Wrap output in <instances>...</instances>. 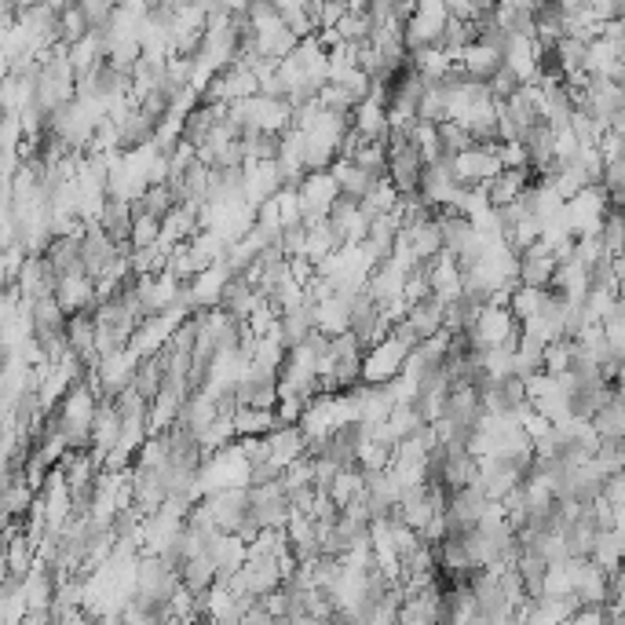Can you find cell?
<instances>
[{"mask_svg": "<svg viewBox=\"0 0 625 625\" xmlns=\"http://www.w3.org/2000/svg\"><path fill=\"white\" fill-rule=\"evenodd\" d=\"M414 348H406L399 337H388L377 340L373 348H366L362 355V384H370V388H384V384H392L406 366V355Z\"/></svg>", "mask_w": 625, "mask_h": 625, "instance_id": "obj_1", "label": "cell"}, {"mask_svg": "<svg viewBox=\"0 0 625 625\" xmlns=\"http://www.w3.org/2000/svg\"><path fill=\"white\" fill-rule=\"evenodd\" d=\"M498 172H501L498 143H490V147H468L457 158H450V176H454V183L461 191H483Z\"/></svg>", "mask_w": 625, "mask_h": 625, "instance_id": "obj_2", "label": "cell"}, {"mask_svg": "<svg viewBox=\"0 0 625 625\" xmlns=\"http://www.w3.org/2000/svg\"><path fill=\"white\" fill-rule=\"evenodd\" d=\"M121 256H132V249H128V245L110 242V238L99 231L96 220L85 223V234H81V271H85V278L99 282Z\"/></svg>", "mask_w": 625, "mask_h": 625, "instance_id": "obj_3", "label": "cell"}, {"mask_svg": "<svg viewBox=\"0 0 625 625\" xmlns=\"http://www.w3.org/2000/svg\"><path fill=\"white\" fill-rule=\"evenodd\" d=\"M443 26H446V4H414V15L403 22L406 55L421 52V48H439Z\"/></svg>", "mask_w": 625, "mask_h": 625, "instance_id": "obj_4", "label": "cell"}, {"mask_svg": "<svg viewBox=\"0 0 625 625\" xmlns=\"http://www.w3.org/2000/svg\"><path fill=\"white\" fill-rule=\"evenodd\" d=\"M297 191V209H300V223H315V220H326L329 205L337 202L340 191L337 183H333V176L326 172H308L304 180L293 187Z\"/></svg>", "mask_w": 625, "mask_h": 625, "instance_id": "obj_5", "label": "cell"}, {"mask_svg": "<svg viewBox=\"0 0 625 625\" xmlns=\"http://www.w3.org/2000/svg\"><path fill=\"white\" fill-rule=\"evenodd\" d=\"M11 289L22 297V304H33V300L55 297V275L52 267L44 264V256H26L11 278Z\"/></svg>", "mask_w": 625, "mask_h": 625, "instance_id": "obj_6", "label": "cell"}, {"mask_svg": "<svg viewBox=\"0 0 625 625\" xmlns=\"http://www.w3.org/2000/svg\"><path fill=\"white\" fill-rule=\"evenodd\" d=\"M556 256L545 242H534L527 253L516 256V282L530 289H549L552 286V275H556Z\"/></svg>", "mask_w": 625, "mask_h": 625, "instance_id": "obj_7", "label": "cell"}, {"mask_svg": "<svg viewBox=\"0 0 625 625\" xmlns=\"http://www.w3.org/2000/svg\"><path fill=\"white\" fill-rule=\"evenodd\" d=\"M428 293H432L439 304H450V300H457L465 293V286H461V267H457V260L450 253H439L428 260Z\"/></svg>", "mask_w": 625, "mask_h": 625, "instance_id": "obj_8", "label": "cell"}, {"mask_svg": "<svg viewBox=\"0 0 625 625\" xmlns=\"http://www.w3.org/2000/svg\"><path fill=\"white\" fill-rule=\"evenodd\" d=\"M41 256H44V264L52 267L55 282L70 275H85V271H81V238H74V234H55L52 242L44 245Z\"/></svg>", "mask_w": 625, "mask_h": 625, "instance_id": "obj_9", "label": "cell"}, {"mask_svg": "<svg viewBox=\"0 0 625 625\" xmlns=\"http://www.w3.org/2000/svg\"><path fill=\"white\" fill-rule=\"evenodd\" d=\"M55 304L63 308V315H77V311H92L96 308V286L92 278L85 275H70L55 282Z\"/></svg>", "mask_w": 625, "mask_h": 625, "instance_id": "obj_10", "label": "cell"}, {"mask_svg": "<svg viewBox=\"0 0 625 625\" xmlns=\"http://www.w3.org/2000/svg\"><path fill=\"white\" fill-rule=\"evenodd\" d=\"M457 66H461V70H465L472 81L487 85L490 77L501 70V52H498V48H490V44L472 41V44H465V48H461V55H457Z\"/></svg>", "mask_w": 625, "mask_h": 625, "instance_id": "obj_11", "label": "cell"}, {"mask_svg": "<svg viewBox=\"0 0 625 625\" xmlns=\"http://www.w3.org/2000/svg\"><path fill=\"white\" fill-rule=\"evenodd\" d=\"M403 326L414 333V340L421 344V340L435 337V333H443V304L435 297H424L417 300V304H410L403 315Z\"/></svg>", "mask_w": 625, "mask_h": 625, "instance_id": "obj_12", "label": "cell"}, {"mask_svg": "<svg viewBox=\"0 0 625 625\" xmlns=\"http://www.w3.org/2000/svg\"><path fill=\"white\" fill-rule=\"evenodd\" d=\"M348 300L351 297H337L333 293V297L311 304V326H315V333H322V337L348 333Z\"/></svg>", "mask_w": 625, "mask_h": 625, "instance_id": "obj_13", "label": "cell"}, {"mask_svg": "<svg viewBox=\"0 0 625 625\" xmlns=\"http://www.w3.org/2000/svg\"><path fill=\"white\" fill-rule=\"evenodd\" d=\"M99 231L117 245H128V231H132V202H121V198H106L96 212Z\"/></svg>", "mask_w": 625, "mask_h": 625, "instance_id": "obj_14", "label": "cell"}, {"mask_svg": "<svg viewBox=\"0 0 625 625\" xmlns=\"http://www.w3.org/2000/svg\"><path fill=\"white\" fill-rule=\"evenodd\" d=\"M260 293H253V289L245 286L242 278H231L227 286H223L220 300H216V311H223V315L231 318V322H245V318L253 315L256 304H260Z\"/></svg>", "mask_w": 625, "mask_h": 625, "instance_id": "obj_15", "label": "cell"}, {"mask_svg": "<svg viewBox=\"0 0 625 625\" xmlns=\"http://www.w3.org/2000/svg\"><path fill=\"white\" fill-rule=\"evenodd\" d=\"M329 176H333V183H337V191L344 194V198H351V202H362L366 191L381 180V176H370V172H362L359 165H351L348 158L333 161V165H329Z\"/></svg>", "mask_w": 625, "mask_h": 625, "instance_id": "obj_16", "label": "cell"}, {"mask_svg": "<svg viewBox=\"0 0 625 625\" xmlns=\"http://www.w3.org/2000/svg\"><path fill=\"white\" fill-rule=\"evenodd\" d=\"M234 439H267L275 432V410H256V406H238L231 414Z\"/></svg>", "mask_w": 625, "mask_h": 625, "instance_id": "obj_17", "label": "cell"}, {"mask_svg": "<svg viewBox=\"0 0 625 625\" xmlns=\"http://www.w3.org/2000/svg\"><path fill=\"white\" fill-rule=\"evenodd\" d=\"M530 187V172L520 169V172H498L494 180L483 187V194H487V205L490 209H505V205H512L516 198H520L523 191Z\"/></svg>", "mask_w": 625, "mask_h": 625, "instance_id": "obj_18", "label": "cell"}, {"mask_svg": "<svg viewBox=\"0 0 625 625\" xmlns=\"http://www.w3.org/2000/svg\"><path fill=\"white\" fill-rule=\"evenodd\" d=\"M161 384H165V370H161V355H150V359H139L136 362V373H132V392L143 399V403H150L154 395L161 392Z\"/></svg>", "mask_w": 625, "mask_h": 625, "instance_id": "obj_19", "label": "cell"}, {"mask_svg": "<svg viewBox=\"0 0 625 625\" xmlns=\"http://www.w3.org/2000/svg\"><path fill=\"white\" fill-rule=\"evenodd\" d=\"M585 424L593 428L600 443L622 439V435H625V406H622V399H615V403H607L604 410H596V414L589 417V421H585Z\"/></svg>", "mask_w": 625, "mask_h": 625, "instance_id": "obj_20", "label": "cell"}, {"mask_svg": "<svg viewBox=\"0 0 625 625\" xmlns=\"http://www.w3.org/2000/svg\"><path fill=\"white\" fill-rule=\"evenodd\" d=\"M549 289H530V286H516L509 297V315L516 322H527V318L541 315V311L549 308Z\"/></svg>", "mask_w": 625, "mask_h": 625, "instance_id": "obj_21", "label": "cell"}, {"mask_svg": "<svg viewBox=\"0 0 625 625\" xmlns=\"http://www.w3.org/2000/svg\"><path fill=\"white\" fill-rule=\"evenodd\" d=\"M344 158H348L351 165H359L362 172H370V176H384V169H388V147H384V139L355 143Z\"/></svg>", "mask_w": 625, "mask_h": 625, "instance_id": "obj_22", "label": "cell"}, {"mask_svg": "<svg viewBox=\"0 0 625 625\" xmlns=\"http://www.w3.org/2000/svg\"><path fill=\"white\" fill-rule=\"evenodd\" d=\"M172 205H176V198H172L169 183H150L147 191H143L136 202H132V212H143V216H154V220H161V216H165Z\"/></svg>", "mask_w": 625, "mask_h": 625, "instance_id": "obj_23", "label": "cell"}, {"mask_svg": "<svg viewBox=\"0 0 625 625\" xmlns=\"http://www.w3.org/2000/svg\"><path fill=\"white\" fill-rule=\"evenodd\" d=\"M435 139H439V154H443V161L457 158L461 150L472 147V136H468L461 125H454V121H439V125H435Z\"/></svg>", "mask_w": 625, "mask_h": 625, "instance_id": "obj_24", "label": "cell"}, {"mask_svg": "<svg viewBox=\"0 0 625 625\" xmlns=\"http://www.w3.org/2000/svg\"><path fill=\"white\" fill-rule=\"evenodd\" d=\"M158 231H161V220H154V216H143V212H132L128 249L136 253V249H150V245H158Z\"/></svg>", "mask_w": 625, "mask_h": 625, "instance_id": "obj_25", "label": "cell"}]
</instances>
